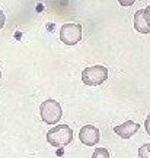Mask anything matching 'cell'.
<instances>
[{
  "label": "cell",
  "instance_id": "cell-1",
  "mask_svg": "<svg viewBox=\"0 0 150 158\" xmlns=\"http://www.w3.org/2000/svg\"><path fill=\"white\" fill-rule=\"evenodd\" d=\"M47 141L56 148H63L73 141V130L67 124H58L47 132Z\"/></svg>",
  "mask_w": 150,
  "mask_h": 158
},
{
  "label": "cell",
  "instance_id": "cell-2",
  "mask_svg": "<svg viewBox=\"0 0 150 158\" xmlns=\"http://www.w3.org/2000/svg\"><path fill=\"white\" fill-rule=\"evenodd\" d=\"M108 79V68L104 64H95L85 68L82 72V81L83 84L89 85V86H98V85L104 84Z\"/></svg>",
  "mask_w": 150,
  "mask_h": 158
},
{
  "label": "cell",
  "instance_id": "cell-3",
  "mask_svg": "<svg viewBox=\"0 0 150 158\" xmlns=\"http://www.w3.org/2000/svg\"><path fill=\"white\" fill-rule=\"evenodd\" d=\"M39 114H41V118L47 124H56L57 122H60L61 116H63V110H61L60 102L50 98V100H45L41 104Z\"/></svg>",
  "mask_w": 150,
  "mask_h": 158
},
{
  "label": "cell",
  "instance_id": "cell-4",
  "mask_svg": "<svg viewBox=\"0 0 150 158\" xmlns=\"http://www.w3.org/2000/svg\"><path fill=\"white\" fill-rule=\"evenodd\" d=\"M60 40L67 45H76L82 40V27L79 23H64L60 29Z\"/></svg>",
  "mask_w": 150,
  "mask_h": 158
},
{
  "label": "cell",
  "instance_id": "cell-5",
  "mask_svg": "<svg viewBox=\"0 0 150 158\" xmlns=\"http://www.w3.org/2000/svg\"><path fill=\"white\" fill-rule=\"evenodd\" d=\"M99 138L101 132L93 124H85V126H82V129L79 130V139L83 145H88V147L96 145L99 142Z\"/></svg>",
  "mask_w": 150,
  "mask_h": 158
},
{
  "label": "cell",
  "instance_id": "cell-6",
  "mask_svg": "<svg viewBox=\"0 0 150 158\" xmlns=\"http://www.w3.org/2000/svg\"><path fill=\"white\" fill-rule=\"evenodd\" d=\"M139 129H140L139 123H136L133 120H127L125 123L120 124V126H115V127H114V132H115L120 138H122V139H128V138H131L136 132H139Z\"/></svg>",
  "mask_w": 150,
  "mask_h": 158
},
{
  "label": "cell",
  "instance_id": "cell-7",
  "mask_svg": "<svg viewBox=\"0 0 150 158\" xmlns=\"http://www.w3.org/2000/svg\"><path fill=\"white\" fill-rule=\"evenodd\" d=\"M134 28L137 29V32H141V34H149L150 32V28H149V25H147V22H146L143 9L137 10L134 13Z\"/></svg>",
  "mask_w": 150,
  "mask_h": 158
},
{
  "label": "cell",
  "instance_id": "cell-8",
  "mask_svg": "<svg viewBox=\"0 0 150 158\" xmlns=\"http://www.w3.org/2000/svg\"><path fill=\"white\" fill-rule=\"evenodd\" d=\"M92 158H109V152L106 148H96L93 151Z\"/></svg>",
  "mask_w": 150,
  "mask_h": 158
},
{
  "label": "cell",
  "instance_id": "cell-9",
  "mask_svg": "<svg viewBox=\"0 0 150 158\" xmlns=\"http://www.w3.org/2000/svg\"><path fill=\"white\" fill-rule=\"evenodd\" d=\"M139 157L140 158H150V143H144V145L140 147Z\"/></svg>",
  "mask_w": 150,
  "mask_h": 158
},
{
  "label": "cell",
  "instance_id": "cell-10",
  "mask_svg": "<svg viewBox=\"0 0 150 158\" xmlns=\"http://www.w3.org/2000/svg\"><path fill=\"white\" fill-rule=\"evenodd\" d=\"M143 12H144L146 22H147V25H149V28H150V5L147 6V7H144V9H143Z\"/></svg>",
  "mask_w": 150,
  "mask_h": 158
},
{
  "label": "cell",
  "instance_id": "cell-11",
  "mask_svg": "<svg viewBox=\"0 0 150 158\" xmlns=\"http://www.w3.org/2000/svg\"><path fill=\"white\" fill-rule=\"evenodd\" d=\"M5 22H6V15L3 13V10L0 9V29L5 27Z\"/></svg>",
  "mask_w": 150,
  "mask_h": 158
},
{
  "label": "cell",
  "instance_id": "cell-12",
  "mask_svg": "<svg viewBox=\"0 0 150 158\" xmlns=\"http://www.w3.org/2000/svg\"><path fill=\"white\" fill-rule=\"evenodd\" d=\"M120 2V5L121 6H125V7H128V6H131L136 2V0H118Z\"/></svg>",
  "mask_w": 150,
  "mask_h": 158
},
{
  "label": "cell",
  "instance_id": "cell-13",
  "mask_svg": "<svg viewBox=\"0 0 150 158\" xmlns=\"http://www.w3.org/2000/svg\"><path fill=\"white\" fill-rule=\"evenodd\" d=\"M144 127H146V132L150 135V114L146 117V122H144Z\"/></svg>",
  "mask_w": 150,
  "mask_h": 158
},
{
  "label": "cell",
  "instance_id": "cell-14",
  "mask_svg": "<svg viewBox=\"0 0 150 158\" xmlns=\"http://www.w3.org/2000/svg\"><path fill=\"white\" fill-rule=\"evenodd\" d=\"M0 79H2V70H0Z\"/></svg>",
  "mask_w": 150,
  "mask_h": 158
}]
</instances>
